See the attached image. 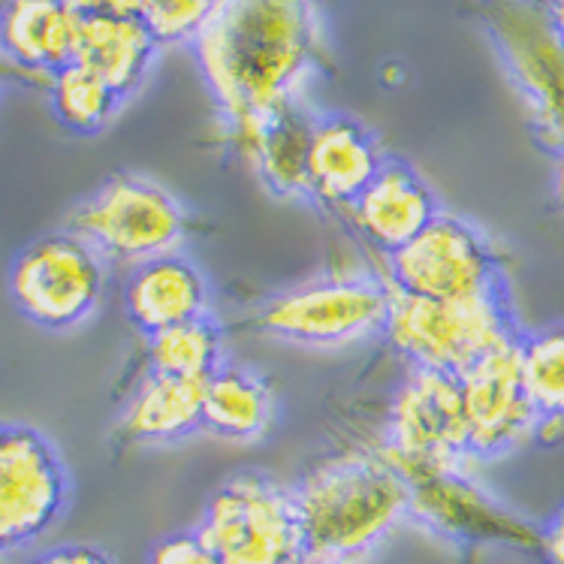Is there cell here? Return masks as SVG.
<instances>
[{
	"label": "cell",
	"instance_id": "6da1fadb",
	"mask_svg": "<svg viewBox=\"0 0 564 564\" xmlns=\"http://www.w3.org/2000/svg\"><path fill=\"white\" fill-rule=\"evenodd\" d=\"M321 43L314 0H227L191 43L245 158L281 109L302 104Z\"/></svg>",
	"mask_w": 564,
	"mask_h": 564
},
{
	"label": "cell",
	"instance_id": "7a4b0ae2",
	"mask_svg": "<svg viewBox=\"0 0 564 564\" xmlns=\"http://www.w3.org/2000/svg\"><path fill=\"white\" fill-rule=\"evenodd\" d=\"M308 558L354 564L411 517V484L383 453H341L290 489Z\"/></svg>",
	"mask_w": 564,
	"mask_h": 564
},
{
	"label": "cell",
	"instance_id": "3957f363",
	"mask_svg": "<svg viewBox=\"0 0 564 564\" xmlns=\"http://www.w3.org/2000/svg\"><path fill=\"white\" fill-rule=\"evenodd\" d=\"M383 335L411 369L459 378L486 354L517 341V314L507 288L465 300H423L392 290Z\"/></svg>",
	"mask_w": 564,
	"mask_h": 564
},
{
	"label": "cell",
	"instance_id": "277c9868",
	"mask_svg": "<svg viewBox=\"0 0 564 564\" xmlns=\"http://www.w3.org/2000/svg\"><path fill=\"white\" fill-rule=\"evenodd\" d=\"M67 230L106 263L137 265L178 251L187 239V215L163 185L145 175L118 173L73 208Z\"/></svg>",
	"mask_w": 564,
	"mask_h": 564
},
{
	"label": "cell",
	"instance_id": "5b68a950",
	"mask_svg": "<svg viewBox=\"0 0 564 564\" xmlns=\"http://www.w3.org/2000/svg\"><path fill=\"white\" fill-rule=\"evenodd\" d=\"M196 531L220 564H305L308 550L288 486L242 471L212 492Z\"/></svg>",
	"mask_w": 564,
	"mask_h": 564
},
{
	"label": "cell",
	"instance_id": "8992f818",
	"mask_svg": "<svg viewBox=\"0 0 564 564\" xmlns=\"http://www.w3.org/2000/svg\"><path fill=\"white\" fill-rule=\"evenodd\" d=\"M10 300L24 321L48 333H67L91 321L109 284V269L76 232H46L19 251L10 265Z\"/></svg>",
	"mask_w": 564,
	"mask_h": 564
},
{
	"label": "cell",
	"instance_id": "52a82bcc",
	"mask_svg": "<svg viewBox=\"0 0 564 564\" xmlns=\"http://www.w3.org/2000/svg\"><path fill=\"white\" fill-rule=\"evenodd\" d=\"M383 456L411 486L468 468L471 449L459 378L429 369L408 371L392 395Z\"/></svg>",
	"mask_w": 564,
	"mask_h": 564
},
{
	"label": "cell",
	"instance_id": "ba28073f",
	"mask_svg": "<svg viewBox=\"0 0 564 564\" xmlns=\"http://www.w3.org/2000/svg\"><path fill=\"white\" fill-rule=\"evenodd\" d=\"M390 296V281L378 278H317L272 296L257 314V326L290 345H357L371 335H383Z\"/></svg>",
	"mask_w": 564,
	"mask_h": 564
},
{
	"label": "cell",
	"instance_id": "9c48e42d",
	"mask_svg": "<svg viewBox=\"0 0 564 564\" xmlns=\"http://www.w3.org/2000/svg\"><path fill=\"white\" fill-rule=\"evenodd\" d=\"M390 288L423 300H465L507 288L496 245L459 215L438 212L390 253Z\"/></svg>",
	"mask_w": 564,
	"mask_h": 564
},
{
	"label": "cell",
	"instance_id": "30bf717a",
	"mask_svg": "<svg viewBox=\"0 0 564 564\" xmlns=\"http://www.w3.org/2000/svg\"><path fill=\"white\" fill-rule=\"evenodd\" d=\"M69 501V474L58 447L28 423L0 420V558L58 525Z\"/></svg>",
	"mask_w": 564,
	"mask_h": 564
},
{
	"label": "cell",
	"instance_id": "8fae6325",
	"mask_svg": "<svg viewBox=\"0 0 564 564\" xmlns=\"http://www.w3.org/2000/svg\"><path fill=\"white\" fill-rule=\"evenodd\" d=\"M459 390L471 459H498L534 441L538 411L522 380L519 338L459 375Z\"/></svg>",
	"mask_w": 564,
	"mask_h": 564
},
{
	"label": "cell",
	"instance_id": "7c38bea8",
	"mask_svg": "<svg viewBox=\"0 0 564 564\" xmlns=\"http://www.w3.org/2000/svg\"><path fill=\"white\" fill-rule=\"evenodd\" d=\"M411 513L453 541L510 543L538 550V529L492 501L468 471L441 474L411 486Z\"/></svg>",
	"mask_w": 564,
	"mask_h": 564
},
{
	"label": "cell",
	"instance_id": "4fadbf2b",
	"mask_svg": "<svg viewBox=\"0 0 564 564\" xmlns=\"http://www.w3.org/2000/svg\"><path fill=\"white\" fill-rule=\"evenodd\" d=\"M359 232L375 248L395 253L441 212L438 196L411 163L383 161L366 191L350 203Z\"/></svg>",
	"mask_w": 564,
	"mask_h": 564
},
{
	"label": "cell",
	"instance_id": "5bb4252c",
	"mask_svg": "<svg viewBox=\"0 0 564 564\" xmlns=\"http://www.w3.org/2000/svg\"><path fill=\"white\" fill-rule=\"evenodd\" d=\"M378 139L347 116H323L314 121L305 178L308 194L333 206H350L383 166Z\"/></svg>",
	"mask_w": 564,
	"mask_h": 564
},
{
	"label": "cell",
	"instance_id": "9a60e30c",
	"mask_svg": "<svg viewBox=\"0 0 564 564\" xmlns=\"http://www.w3.org/2000/svg\"><path fill=\"white\" fill-rule=\"evenodd\" d=\"M124 308L142 335H154L178 323L208 314V281L194 260L163 253L130 269L124 284Z\"/></svg>",
	"mask_w": 564,
	"mask_h": 564
},
{
	"label": "cell",
	"instance_id": "2e32d148",
	"mask_svg": "<svg viewBox=\"0 0 564 564\" xmlns=\"http://www.w3.org/2000/svg\"><path fill=\"white\" fill-rule=\"evenodd\" d=\"M82 15L64 0H3L0 3V55L15 67L52 76L73 64Z\"/></svg>",
	"mask_w": 564,
	"mask_h": 564
},
{
	"label": "cell",
	"instance_id": "e0dca14e",
	"mask_svg": "<svg viewBox=\"0 0 564 564\" xmlns=\"http://www.w3.org/2000/svg\"><path fill=\"white\" fill-rule=\"evenodd\" d=\"M203 390L206 380L173 378L151 371L127 399L118 416V435L127 444H175L203 429Z\"/></svg>",
	"mask_w": 564,
	"mask_h": 564
},
{
	"label": "cell",
	"instance_id": "ac0fdd59",
	"mask_svg": "<svg viewBox=\"0 0 564 564\" xmlns=\"http://www.w3.org/2000/svg\"><path fill=\"white\" fill-rule=\"evenodd\" d=\"M161 43L149 24L130 15H85L79 24L73 64L97 73L118 94L130 97L142 88Z\"/></svg>",
	"mask_w": 564,
	"mask_h": 564
},
{
	"label": "cell",
	"instance_id": "d6986e66",
	"mask_svg": "<svg viewBox=\"0 0 564 564\" xmlns=\"http://www.w3.org/2000/svg\"><path fill=\"white\" fill-rule=\"evenodd\" d=\"M275 420V392L263 375L224 362L203 390V429L224 441H260Z\"/></svg>",
	"mask_w": 564,
	"mask_h": 564
},
{
	"label": "cell",
	"instance_id": "ffe728a7",
	"mask_svg": "<svg viewBox=\"0 0 564 564\" xmlns=\"http://www.w3.org/2000/svg\"><path fill=\"white\" fill-rule=\"evenodd\" d=\"M317 118L305 112V104H293L281 109L269 124L260 130L253 142L251 158L263 182L278 196L308 194V178H305V154H308V139Z\"/></svg>",
	"mask_w": 564,
	"mask_h": 564
},
{
	"label": "cell",
	"instance_id": "44dd1931",
	"mask_svg": "<svg viewBox=\"0 0 564 564\" xmlns=\"http://www.w3.org/2000/svg\"><path fill=\"white\" fill-rule=\"evenodd\" d=\"M149 362L161 375L208 380L224 366V329L208 314L161 329L149 335Z\"/></svg>",
	"mask_w": 564,
	"mask_h": 564
},
{
	"label": "cell",
	"instance_id": "7402d4cb",
	"mask_svg": "<svg viewBox=\"0 0 564 564\" xmlns=\"http://www.w3.org/2000/svg\"><path fill=\"white\" fill-rule=\"evenodd\" d=\"M48 94H52V109L61 124L85 137L104 130L124 104V97H118L97 73L85 69L82 64H67L58 73H52Z\"/></svg>",
	"mask_w": 564,
	"mask_h": 564
},
{
	"label": "cell",
	"instance_id": "603a6c76",
	"mask_svg": "<svg viewBox=\"0 0 564 564\" xmlns=\"http://www.w3.org/2000/svg\"><path fill=\"white\" fill-rule=\"evenodd\" d=\"M519 366L538 416H564V326L519 335Z\"/></svg>",
	"mask_w": 564,
	"mask_h": 564
},
{
	"label": "cell",
	"instance_id": "cb8c5ba5",
	"mask_svg": "<svg viewBox=\"0 0 564 564\" xmlns=\"http://www.w3.org/2000/svg\"><path fill=\"white\" fill-rule=\"evenodd\" d=\"M227 0H145L142 22L161 46L194 43Z\"/></svg>",
	"mask_w": 564,
	"mask_h": 564
},
{
	"label": "cell",
	"instance_id": "d4e9b609",
	"mask_svg": "<svg viewBox=\"0 0 564 564\" xmlns=\"http://www.w3.org/2000/svg\"><path fill=\"white\" fill-rule=\"evenodd\" d=\"M145 564H220V558L203 541V534L191 529L161 538V541L151 546L149 562Z\"/></svg>",
	"mask_w": 564,
	"mask_h": 564
},
{
	"label": "cell",
	"instance_id": "484cf974",
	"mask_svg": "<svg viewBox=\"0 0 564 564\" xmlns=\"http://www.w3.org/2000/svg\"><path fill=\"white\" fill-rule=\"evenodd\" d=\"M28 564H116V558L91 543H64L34 555Z\"/></svg>",
	"mask_w": 564,
	"mask_h": 564
},
{
	"label": "cell",
	"instance_id": "4316f807",
	"mask_svg": "<svg viewBox=\"0 0 564 564\" xmlns=\"http://www.w3.org/2000/svg\"><path fill=\"white\" fill-rule=\"evenodd\" d=\"M76 15H130V19H142V7L145 0H64Z\"/></svg>",
	"mask_w": 564,
	"mask_h": 564
},
{
	"label": "cell",
	"instance_id": "83f0119b",
	"mask_svg": "<svg viewBox=\"0 0 564 564\" xmlns=\"http://www.w3.org/2000/svg\"><path fill=\"white\" fill-rule=\"evenodd\" d=\"M538 550L546 564H564V505L538 531Z\"/></svg>",
	"mask_w": 564,
	"mask_h": 564
},
{
	"label": "cell",
	"instance_id": "f1b7e54d",
	"mask_svg": "<svg viewBox=\"0 0 564 564\" xmlns=\"http://www.w3.org/2000/svg\"><path fill=\"white\" fill-rule=\"evenodd\" d=\"M534 441L541 444H562L564 441V416H538Z\"/></svg>",
	"mask_w": 564,
	"mask_h": 564
},
{
	"label": "cell",
	"instance_id": "f546056e",
	"mask_svg": "<svg viewBox=\"0 0 564 564\" xmlns=\"http://www.w3.org/2000/svg\"><path fill=\"white\" fill-rule=\"evenodd\" d=\"M546 19H550L553 31L558 34L564 46V0H546Z\"/></svg>",
	"mask_w": 564,
	"mask_h": 564
},
{
	"label": "cell",
	"instance_id": "4dcf8cb0",
	"mask_svg": "<svg viewBox=\"0 0 564 564\" xmlns=\"http://www.w3.org/2000/svg\"><path fill=\"white\" fill-rule=\"evenodd\" d=\"M553 191H555V203L564 208V154L558 158V166H555V178H553Z\"/></svg>",
	"mask_w": 564,
	"mask_h": 564
},
{
	"label": "cell",
	"instance_id": "1f68e13d",
	"mask_svg": "<svg viewBox=\"0 0 564 564\" xmlns=\"http://www.w3.org/2000/svg\"><path fill=\"white\" fill-rule=\"evenodd\" d=\"M305 564H347V562H329V558H308Z\"/></svg>",
	"mask_w": 564,
	"mask_h": 564
}]
</instances>
